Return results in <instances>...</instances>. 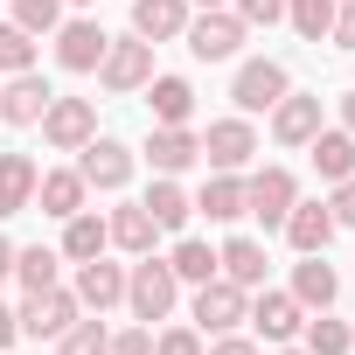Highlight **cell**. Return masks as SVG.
I'll return each instance as SVG.
<instances>
[{
	"instance_id": "1",
	"label": "cell",
	"mask_w": 355,
	"mask_h": 355,
	"mask_svg": "<svg viewBox=\"0 0 355 355\" xmlns=\"http://www.w3.org/2000/svg\"><path fill=\"white\" fill-rule=\"evenodd\" d=\"M174 293H182V279H174V265H167V258H153V251L125 272V306H132V320H139V327L167 320V313H174Z\"/></svg>"
},
{
	"instance_id": "2",
	"label": "cell",
	"mask_w": 355,
	"mask_h": 355,
	"mask_svg": "<svg viewBox=\"0 0 355 355\" xmlns=\"http://www.w3.org/2000/svg\"><path fill=\"white\" fill-rule=\"evenodd\" d=\"M182 35H189V56H196V63H230V56L244 49V35H251V28H244L230 8H202V15H189V28H182Z\"/></svg>"
},
{
	"instance_id": "3",
	"label": "cell",
	"mask_w": 355,
	"mask_h": 355,
	"mask_svg": "<svg viewBox=\"0 0 355 355\" xmlns=\"http://www.w3.org/2000/svg\"><path fill=\"white\" fill-rule=\"evenodd\" d=\"M244 313H251V293H244L237 279H223V272H216V279H202V286H196V327H202V334H237V327H244Z\"/></svg>"
},
{
	"instance_id": "4",
	"label": "cell",
	"mask_w": 355,
	"mask_h": 355,
	"mask_svg": "<svg viewBox=\"0 0 355 355\" xmlns=\"http://www.w3.org/2000/svg\"><path fill=\"white\" fill-rule=\"evenodd\" d=\"M35 125H42V139H49L56 153H77L84 139H98V105H91V98H49V112H42Z\"/></svg>"
},
{
	"instance_id": "5",
	"label": "cell",
	"mask_w": 355,
	"mask_h": 355,
	"mask_svg": "<svg viewBox=\"0 0 355 355\" xmlns=\"http://www.w3.org/2000/svg\"><path fill=\"white\" fill-rule=\"evenodd\" d=\"M77 174H84V189L119 196V189L132 182V146H119V139H84V146H77Z\"/></svg>"
},
{
	"instance_id": "6",
	"label": "cell",
	"mask_w": 355,
	"mask_h": 355,
	"mask_svg": "<svg viewBox=\"0 0 355 355\" xmlns=\"http://www.w3.org/2000/svg\"><path fill=\"white\" fill-rule=\"evenodd\" d=\"M293 202H300V189H293V174H286V167H258L251 182H244V216H258L265 230H279Z\"/></svg>"
},
{
	"instance_id": "7",
	"label": "cell",
	"mask_w": 355,
	"mask_h": 355,
	"mask_svg": "<svg viewBox=\"0 0 355 355\" xmlns=\"http://www.w3.org/2000/svg\"><path fill=\"white\" fill-rule=\"evenodd\" d=\"M286 91H293V84H286V63H272V56H251V63L237 70V84H230V98H237L244 119H251V112H272Z\"/></svg>"
},
{
	"instance_id": "8",
	"label": "cell",
	"mask_w": 355,
	"mask_h": 355,
	"mask_svg": "<svg viewBox=\"0 0 355 355\" xmlns=\"http://www.w3.org/2000/svg\"><path fill=\"white\" fill-rule=\"evenodd\" d=\"M251 153H258V132H251V119H244V112H237V119H216V125L202 132V160H209L216 174L251 167Z\"/></svg>"
},
{
	"instance_id": "9",
	"label": "cell",
	"mask_w": 355,
	"mask_h": 355,
	"mask_svg": "<svg viewBox=\"0 0 355 355\" xmlns=\"http://www.w3.org/2000/svg\"><path fill=\"white\" fill-rule=\"evenodd\" d=\"M98 77H105V91H146V77H153V42H139V35L105 42Z\"/></svg>"
},
{
	"instance_id": "10",
	"label": "cell",
	"mask_w": 355,
	"mask_h": 355,
	"mask_svg": "<svg viewBox=\"0 0 355 355\" xmlns=\"http://www.w3.org/2000/svg\"><path fill=\"white\" fill-rule=\"evenodd\" d=\"M77 313H84V306H77V293L49 286V293H28V306H21L15 320H21V334H35V341H56V334H63Z\"/></svg>"
},
{
	"instance_id": "11",
	"label": "cell",
	"mask_w": 355,
	"mask_h": 355,
	"mask_svg": "<svg viewBox=\"0 0 355 355\" xmlns=\"http://www.w3.org/2000/svg\"><path fill=\"white\" fill-rule=\"evenodd\" d=\"M70 293H77L84 313H105V306L125 300V265H105V251H98V258L77 265V286H70Z\"/></svg>"
},
{
	"instance_id": "12",
	"label": "cell",
	"mask_w": 355,
	"mask_h": 355,
	"mask_svg": "<svg viewBox=\"0 0 355 355\" xmlns=\"http://www.w3.org/2000/svg\"><path fill=\"white\" fill-rule=\"evenodd\" d=\"M279 230H286V244H293L300 258H306V251H327V244H334V209H327V202H293Z\"/></svg>"
},
{
	"instance_id": "13",
	"label": "cell",
	"mask_w": 355,
	"mask_h": 355,
	"mask_svg": "<svg viewBox=\"0 0 355 355\" xmlns=\"http://www.w3.org/2000/svg\"><path fill=\"white\" fill-rule=\"evenodd\" d=\"M244 320H251V327H258V334H265V341H293V334H300V327H306V306H300V300H293V293H258V300H251V313H244Z\"/></svg>"
},
{
	"instance_id": "14",
	"label": "cell",
	"mask_w": 355,
	"mask_h": 355,
	"mask_svg": "<svg viewBox=\"0 0 355 355\" xmlns=\"http://www.w3.org/2000/svg\"><path fill=\"white\" fill-rule=\"evenodd\" d=\"M105 42H112V35H105L98 21H63V28H56V63H63V70H98V63H105Z\"/></svg>"
},
{
	"instance_id": "15",
	"label": "cell",
	"mask_w": 355,
	"mask_h": 355,
	"mask_svg": "<svg viewBox=\"0 0 355 355\" xmlns=\"http://www.w3.org/2000/svg\"><path fill=\"white\" fill-rule=\"evenodd\" d=\"M313 132H320V98L286 91V98L272 105V139H279V146H306Z\"/></svg>"
},
{
	"instance_id": "16",
	"label": "cell",
	"mask_w": 355,
	"mask_h": 355,
	"mask_svg": "<svg viewBox=\"0 0 355 355\" xmlns=\"http://www.w3.org/2000/svg\"><path fill=\"white\" fill-rule=\"evenodd\" d=\"M334 293H341V279H334L327 251H306V258L293 265V300H300L306 313H320V306H334Z\"/></svg>"
},
{
	"instance_id": "17",
	"label": "cell",
	"mask_w": 355,
	"mask_h": 355,
	"mask_svg": "<svg viewBox=\"0 0 355 355\" xmlns=\"http://www.w3.org/2000/svg\"><path fill=\"white\" fill-rule=\"evenodd\" d=\"M84 196H91V189H84V174H77V167H49V174H35V202H42V216H56V223L77 216Z\"/></svg>"
},
{
	"instance_id": "18",
	"label": "cell",
	"mask_w": 355,
	"mask_h": 355,
	"mask_svg": "<svg viewBox=\"0 0 355 355\" xmlns=\"http://www.w3.org/2000/svg\"><path fill=\"white\" fill-rule=\"evenodd\" d=\"M49 98H56V91H49L35 70H21L15 84H0V119H8V125H35V119L49 112Z\"/></svg>"
},
{
	"instance_id": "19",
	"label": "cell",
	"mask_w": 355,
	"mask_h": 355,
	"mask_svg": "<svg viewBox=\"0 0 355 355\" xmlns=\"http://www.w3.org/2000/svg\"><path fill=\"white\" fill-rule=\"evenodd\" d=\"M189 28V0H132V35L139 42H174Z\"/></svg>"
},
{
	"instance_id": "20",
	"label": "cell",
	"mask_w": 355,
	"mask_h": 355,
	"mask_svg": "<svg viewBox=\"0 0 355 355\" xmlns=\"http://www.w3.org/2000/svg\"><path fill=\"white\" fill-rule=\"evenodd\" d=\"M146 160H153L160 174H182V167H196V160H202V139H196L189 125H153V139H146Z\"/></svg>"
},
{
	"instance_id": "21",
	"label": "cell",
	"mask_w": 355,
	"mask_h": 355,
	"mask_svg": "<svg viewBox=\"0 0 355 355\" xmlns=\"http://www.w3.org/2000/svg\"><path fill=\"white\" fill-rule=\"evenodd\" d=\"M35 160L28 153H0V216H21V209H35Z\"/></svg>"
},
{
	"instance_id": "22",
	"label": "cell",
	"mask_w": 355,
	"mask_h": 355,
	"mask_svg": "<svg viewBox=\"0 0 355 355\" xmlns=\"http://www.w3.org/2000/svg\"><path fill=\"white\" fill-rule=\"evenodd\" d=\"M265 265H272V258H265V244H258V237H230V244L216 251V272H223V279H237L244 293H258V286H265Z\"/></svg>"
},
{
	"instance_id": "23",
	"label": "cell",
	"mask_w": 355,
	"mask_h": 355,
	"mask_svg": "<svg viewBox=\"0 0 355 355\" xmlns=\"http://www.w3.org/2000/svg\"><path fill=\"white\" fill-rule=\"evenodd\" d=\"M146 105H153V125H189L196 119L189 77H146Z\"/></svg>"
},
{
	"instance_id": "24",
	"label": "cell",
	"mask_w": 355,
	"mask_h": 355,
	"mask_svg": "<svg viewBox=\"0 0 355 355\" xmlns=\"http://www.w3.org/2000/svg\"><path fill=\"white\" fill-rule=\"evenodd\" d=\"M306 160H313L320 182H348V174H355V132H313Z\"/></svg>"
},
{
	"instance_id": "25",
	"label": "cell",
	"mask_w": 355,
	"mask_h": 355,
	"mask_svg": "<svg viewBox=\"0 0 355 355\" xmlns=\"http://www.w3.org/2000/svg\"><path fill=\"white\" fill-rule=\"evenodd\" d=\"M105 230H112V244H119V251H132V258H146V251H153V237H160V223H153L139 202L112 209V223H105Z\"/></svg>"
},
{
	"instance_id": "26",
	"label": "cell",
	"mask_w": 355,
	"mask_h": 355,
	"mask_svg": "<svg viewBox=\"0 0 355 355\" xmlns=\"http://www.w3.org/2000/svg\"><path fill=\"white\" fill-rule=\"evenodd\" d=\"M112 244V230H105V216H91V209H77V216H63V258L70 265H84V258H98Z\"/></svg>"
},
{
	"instance_id": "27",
	"label": "cell",
	"mask_w": 355,
	"mask_h": 355,
	"mask_svg": "<svg viewBox=\"0 0 355 355\" xmlns=\"http://www.w3.org/2000/svg\"><path fill=\"white\" fill-rule=\"evenodd\" d=\"M139 209H146L160 230H189V216H196V202H189L182 189H174V174H160V182L146 189V202H139Z\"/></svg>"
},
{
	"instance_id": "28",
	"label": "cell",
	"mask_w": 355,
	"mask_h": 355,
	"mask_svg": "<svg viewBox=\"0 0 355 355\" xmlns=\"http://www.w3.org/2000/svg\"><path fill=\"white\" fill-rule=\"evenodd\" d=\"M196 209H202L209 223H237V216H244V182H237V174H209L202 196H196Z\"/></svg>"
},
{
	"instance_id": "29",
	"label": "cell",
	"mask_w": 355,
	"mask_h": 355,
	"mask_svg": "<svg viewBox=\"0 0 355 355\" xmlns=\"http://www.w3.org/2000/svg\"><path fill=\"white\" fill-rule=\"evenodd\" d=\"M167 265H174V279H182V286H202V279H216V251H209L202 237H182V244L167 251Z\"/></svg>"
},
{
	"instance_id": "30",
	"label": "cell",
	"mask_w": 355,
	"mask_h": 355,
	"mask_svg": "<svg viewBox=\"0 0 355 355\" xmlns=\"http://www.w3.org/2000/svg\"><path fill=\"white\" fill-rule=\"evenodd\" d=\"M300 334H306V355H348V348H355V334H348V320H334L327 306H320V313H313V320H306Z\"/></svg>"
},
{
	"instance_id": "31",
	"label": "cell",
	"mask_w": 355,
	"mask_h": 355,
	"mask_svg": "<svg viewBox=\"0 0 355 355\" xmlns=\"http://www.w3.org/2000/svg\"><path fill=\"white\" fill-rule=\"evenodd\" d=\"M105 348H112V327L105 320H84V313L56 334V355H105Z\"/></svg>"
},
{
	"instance_id": "32",
	"label": "cell",
	"mask_w": 355,
	"mask_h": 355,
	"mask_svg": "<svg viewBox=\"0 0 355 355\" xmlns=\"http://www.w3.org/2000/svg\"><path fill=\"white\" fill-rule=\"evenodd\" d=\"M56 265H63V258H56V251H42V244L15 251V279H21L28 293H49V286H56Z\"/></svg>"
},
{
	"instance_id": "33",
	"label": "cell",
	"mask_w": 355,
	"mask_h": 355,
	"mask_svg": "<svg viewBox=\"0 0 355 355\" xmlns=\"http://www.w3.org/2000/svg\"><path fill=\"white\" fill-rule=\"evenodd\" d=\"M21 70H35V35L0 21V77H21Z\"/></svg>"
},
{
	"instance_id": "34",
	"label": "cell",
	"mask_w": 355,
	"mask_h": 355,
	"mask_svg": "<svg viewBox=\"0 0 355 355\" xmlns=\"http://www.w3.org/2000/svg\"><path fill=\"white\" fill-rule=\"evenodd\" d=\"M286 21H293L306 42H320V35L334 28V0H286Z\"/></svg>"
},
{
	"instance_id": "35",
	"label": "cell",
	"mask_w": 355,
	"mask_h": 355,
	"mask_svg": "<svg viewBox=\"0 0 355 355\" xmlns=\"http://www.w3.org/2000/svg\"><path fill=\"white\" fill-rule=\"evenodd\" d=\"M15 28H28V35H56V28H63V0H15Z\"/></svg>"
},
{
	"instance_id": "36",
	"label": "cell",
	"mask_w": 355,
	"mask_h": 355,
	"mask_svg": "<svg viewBox=\"0 0 355 355\" xmlns=\"http://www.w3.org/2000/svg\"><path fill=\"white\" fill-rule=\"evenodd\" d=\"M153 355H202V327H153Z\"/></svg>"
},
{
	"instance_id": "37",
	"label": "cell",
	"mask_w": 355,
	"mask_h": 355,
	"mask_svg": "<svg viewBox=\"0 0 355 355\" xmlns=\"http://www.w3.org/2000/svg\"><path fill=\"white\" fill-rule=\"evenodd\" d=\"M244 28H272V21H286V0H237L230 8Z\"/></svg>"
},
{
	"instance_id": "38",
	"label": "cell",
	"mask_w": 355,
	"mask_h": 355,
	"mask_svg": "<svg viewBox=\"0 0 355 355\" xmlns=\"http://www.w3.org/2000/svg\"><path fill=\"white\" fill-rule=\"evenodd\" d=\"M334 230H355V174H348V182H334Z\"/></svg>"
},
{
	"instance_id": "39",
	"label": "cell",
	"mask_w": 355,
	"mask_h": 355,
	"mask_svg": "<svg viewBox=\"0 0 355 355\" xmlns=\"http://www.w3.org/2000/svg\"><path fill=\"white\" fill-rule=\"evenodd\" d=\"M105 355H153V327H125V334H112Z\"/></svg>"
},
{
	"instance_id": "40",
	"label": "cell",
	"mask_w": 355,
	"mask_h": 355,
	"mask_svg": "<svg viewBox=\"0 0 355 355\" xmlns=\"http://www.w3.org/2000/svg\"><path fill=\"white\" fill-rule=\"evenodd\" d=\"M341 49H355V0H348V8H334V28H327Z\"/></svg>"
},
{
	"instance_id": "41",
	"label": "cell",
	"mask_w": 355,
	"mask_h": 355,
	"mask_svg": "<svg viewBox=\"0 0 355 355\" xmlns=\"http://www.w3.org/2000/svg\"><path fill=\"white\" fill-rule=\"evenodd\" d=\"M209 355H258V341H244V334H216Z\"/></svg>"
},
{
	"instance_id": "42",
	"label": "cell",
	"mask_w": 355,
	"mask_h": 355,
	"mask_svg": "<svg viewBox=\"0 0 355 355\" xmlns=\"http://www.w3.org/2000/svg\"><path fill=\"white\" fill-rule=\"evenodd\" d=\"M21 341V320H15V306H0V348H15Z\"/></svg>"
},
{
	"instance_id": "43",
	"label": "cell",
	"mask_w": 355,
	"mask_h": 355,
	"mask_svg": "<svg viewBox=\"0 0 355 355\" xmlns=\"http://www.w3.org/2000/svg\"><path fill=\"white\" fill-rule=\"evenodd\" d=\"M341 132H355V91H341Z\"/></svg>"
},
{
	"instance_id": "44",
	"label": "cell",
	"mask_w": 355,
	"mask_h": 355,
	"mask_svg": "<svg viewBox=\"0 0 355 355\" xmlns=\"http://www.w3.org/2000/svg\"><path fill=\"white\" fill-rule=\"evenodd\" d=\"M0 279H15V244L0 237Z\"/></svg>"
},
{
	"instance_id": "45",
	"label": "cell",
	"mask_w": 355,
	"mask_h": 355,
	"mask_svg": "<svg viewBox=\"0 0 355 355\" xmlns=\"http://www.w3.org/2000/svg\"><path fill=\"white\" fill-rule=\"evenodd\" d=\"M196 8H230V0H196Z\"/></svg>"
},
{
	"instance_id": "46",
	"label": "cell",
	"mask_w": 355,
	"mask_h": 355,
	"mask_svg": "<svg viewBox=\"0 0 355 355\" xmlns=\"http://www.w3.org/2000/svg\"><path fill=\"white\" fill-rule=\"evenodd\" d=\"M279 355H306V348H286V341H279Z\"/></svg>"
},
{
	"instance_id": "47",
	"label": "cell",
	"mask_w": 355,
	"mask_h": 355,
	"mask_svg": "<svg viewBox=\"0 0 355 355\" xmlns=\"http://www.w3.org/2000/svg\"><path fill=\"white\" fill-rule=\"evenodd\" d=\"M70 8H98V0H70Z\"/></svg>"
},
{
	"instance_id": "48",
	"label": "cell",
	"mask_w": 355,
	"mask_h": 355,
	"mask_svg": "<svg viewBox=\"0 0 355 355\" xmlns=\"http://www.w3.org/2000/svg\"><path fill=\"white\" fill-rule=\"evenodd\" d=\"M348 334H355V327H348Z\"/></svg>"
}]
</instances>
